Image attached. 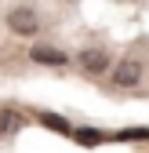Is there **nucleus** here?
<instances>
[{"label": "nucleus", "mask_w": 149, "mask_h": 153, "mask_svg": "<svg viewBox=\"0 0 149 153\" xmlns=\"http://www.w3.org/2000/svg\"><path fill=\"white\" fill-rule=\"evenodd\" d=\"M7 29L18 33V36H33L36 29H40V15H36L29 4H18L7 11Z\"/></svg>", "instance_id": "nucleus-1"}, {"label": "nucleus", "mask_w": 149, "mask_h": 153, "mask_svg": "<svg viewBox=\"0 0 149 153\" xmlns=\"http://www.w3.org/2000/svg\"><path fill=\"white\" fill-rule=\"evenodd\" d=\"M29 59H33V62H40V66H66V62H69V59H66V51L47 48V44H36V48L29 51Z\"/></svg>", "instance_id": "nucleus-2"}, {"label": "nucleus", "mask_w": 149, "mask_h": 153, "mask_svg": "<svg viewBox=\"0 0 149 153\" xmlns=\"http://www.w3.org/2000/svg\"><path fill=\"white\" fill-rule=\"evenodd\" d=\"M80 66H84L87 73H105L109 55H105V51H98V48H87V51H80Z\"/></svg>", "instance_id": "nucleus-3"}, {"label": "nucleus", "mask_w": 149, "mask_h": 153, "mask_svg": "<svg viewBox=\"0 0 149 153\" xmlns=\"http://www.w3.org/2000/svg\"><path fill=\"white\" fill-rule=\"evenodd\" d=\"M138 76H142V66H138V62H131V59H127V62H120V66L113 69V80H117L120 88L138 84Z\"/></svg>", "instance_id": "nucleus-4"}, {"label": "nucleus", "mask_w": 149, "mask_h": 153, "mask_svg": "<svg viewBox=\"0 0 149 153\" xmlns=\"http://www.w3.org/2000/svg\"><path fill=\"white\" fill-rule=\"evenodd\" d=\"M18 124H22V117H18L15 109H0V135H11V131H18Z\"/></svg>", "instance_id": "nucleus-5"}, {"label": "nucleus", "mask_w": 149, "mask_h": 153, "mask_svg": "<svg viewBox=\"0 0 149 153\" xmlns=\"http://www.w3.org/2000/svg\"><path fill=\"white\" fill-rule=\"evenodd\" d=\"M40 124H47L51 131H62V135H69V124L62 117H55V113H40Z\"/></svg>", "instance_id": "nucleus-6"}, {"label": "nucleus", "mask_w": 149, "mask_h": 153, "mask_svg": "<svg viewBox=\"0 0 149 153\" xmlns=\"http://www.w3.org/2000/svg\"><path fill=\"white\" fill-rule=\"evenodd\" d=\"M77 139H80L84 146H98V142H102V131H91V128H80V131H77Z\"/></svg>", "instance_id": "nucleus-7"}]
</instances>
